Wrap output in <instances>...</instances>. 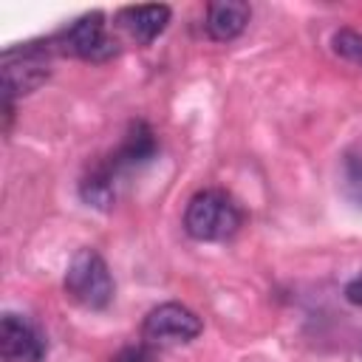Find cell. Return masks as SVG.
<instances>
[{
	"instance_id": "cell-11",
	"label": "cell",
	"mask_w": 362,
	"mask_h": 362,
	"mask_svg": "<svg viewBox=\"0 0 362 362\" xmlns=\"http://www.w3.org/2000/svg\"><path fill=\"white\" fill-rule=\"evenodd\" d=\"M345 187L356 201H362V144L345 156Z\"/></svg>"
},
{
	"instance_id": "cell-12",
	"label": "cell",
	"mask_w": 362,
	"mask_h": 362,
	"mask_svg": "<svg viewBox=\"0 0 362 362\" xmlns=\"http://www.w3.org/2000/svg\"><path fill=\"white\" fill-rule=\"evenodd\" d=\"M110 362H150V348H147V342L127 345V348H122Z\"/></svg>"
},
{
	"instance_id": "cell-1",
	"label": "cell",
	"mask_w": 362,
	"mask_h": 362,
	"mask_svg": "<svg viewBox=\"0 0 362 362\" xmlns=\"http://www.w3.org/2000/svg\"><path fill=\"white\" fill-rule=\"evenodd\" d=\"M243 223V212L223 189H201L184 209V232L201 243H218L232 238Z\"/></svg>"
},
{
	"instance_id": "cell-2",
	"label": "cell",
	"mask_w": 362,
	"mask_h": 362,
	"mask_svg": "<svg viewBox=\"0 0 362 362\" xmlns=\"http://www.w3.org/2000/svg\"><path fill=\"white\" fill-rule=\"evenodd\" d=\"M62 288H65L68 300H74L76 305H82V308H88V311H102V308H107L110 300H113V291H116L105 257H102L96 249H90V246L79 249V252L71 257V263H68V269H65Z\"/></svg>"
},
{
	"instance_id": "cell-5",
	"label": "cell",
	"mask_w": 362,
	"mask_h": 362,
	"mask_svg": "<svg viewBox=\"0 0 362 362\" xmlns=\"http://www.w3.org/2000/svg\"><path fill=\"white\" fill-rule=\"evenodd\" d=\"M204 331L201 317L181 303H161L147 311L141 322V339L147 345H181L192 342Z\"/></svg>"
},
{
	"instance_id": "cell-8",
	"label": "cell",
	"mask_w": 362,
	"mask_h": 362,
	"mask_svg": "<svg viewBox=\"0 0 362 362\" xmlns=\"http://www.w3.org/2000/svg\"><path fill=\"white\" fill-rule=\"evenodd\" d=\"M173 8L164 3H153V6H124L116 14L119 28L136 42V45H150L170 23Z\"/></svg>"
},
{
	"instance_id": "cell-10",
	"label": "cell",
	"mask_w": 362,
	"mask_h": 362,
	"mask_svg": "<svg viewBox=\"0 0 362 362\" xmlns=\"http://www.w3.org/2000/svg\"><path fill=\"white\" fill-rule=\"evenodd\" d=\"M331 48H334V54H337L339 59L354 62V65L362 68V34H359V31H354V28H339V31H334Z\"/></svg>"
},
{
	"instance_id": "cell-3",
	"label": "cell",
	"mask_w": 362,
	"mask_h": 362,
	"mask_svg": "<svg viewBox=\"0 0 362 362\" xmlns=\"http://www.w3.org/2000/svg\"><path fill=\"white\" fill-rule=\"evenodd\" d=\"M51 40L40 42H23L14 48H6L0 57V82H3V99H17L31 90H37L51 76Z\"/></svg>"
},
{
	"instance_id": "cell-7",
	"label": "cell",
	"mask_w": 362,
	"mask_h": 362,
	"mask_svg": "<svg viewBox=\"0 0 362 362\" xmlns=\"http://www.w3.org/2000/svg\"><path fill=\"white\" fill-rule=\"evenodd\" d=\"M45 337L34 322L20 314H3L0 320V356L3 362H42L45 359Z\"/></svg>"
},
{
	"instance_id": "cell-6",
	"label": "cell",
	"mask_w": 362,
	"mask_h": 362,
	"mask_svg": "<svg viewBox=\"0 0 362 362\" xmlns=\"http://www.w3.org/2000/svg\"><path fill=\"white\" fill-rule=\"evenodd\" d=\"M156 153H158L156 130H153L144 119H136V122L127 124V133H124V139L119 141V147H116L105 161H99V164H102V170H105L113 181H119L122 175H127V173L144 167L147 161H153Z\"/></svg>"
},
{
	"instance_id": "cell-9",
	"label": "cell",
	"mask_w": 362,
	"mask_h": 362,
	"mask_svg": "<svg viewBox=\"0 0 362 362\" xmlns=\"http://www.w3.org/2000/svg\"><path fill=\"white\" fill-rule=\"evenodd\" d=\"M252 8L243 0H215L206 6V17H204V28L206 37L215 42H232L238 40L246 25H249Z\"/></svg>"
},
{
	"instance_id": "cell-4",
	"label": "cell",
	"mask_w": 362,
	"mask_h": 362,
	"mask_svg": "<svg viewBox=\"0 0 362 362\" xmlns=\"http://www.w3.org/2000/svg\"><path fill=\"white\" fill-rule=\"evenodd\" d=\"M51 48L54 54H65L88 62H107L119 54V42L110 37L102 11H88L62 31H57L51 37Z\"/></svg>"
},
{
	"instance_id": "cell-13",
	"label": "cell",
	"mask_w": 362,
	"mask_h": 362,
	"mask_svg": "<svg viewBox=\"0 0 362 362\" xmlns=\"http://www.w3.org/2000/svg\"><path fill=\"white\" fill-rule=\"evenodd\" d=\"M345 300L351 303V305H362V272L359 274H354L348 283H345Z\"/></svg>"
}]
</instances>
